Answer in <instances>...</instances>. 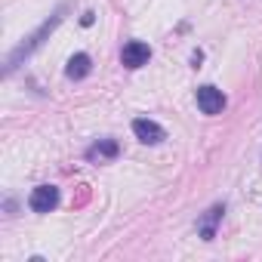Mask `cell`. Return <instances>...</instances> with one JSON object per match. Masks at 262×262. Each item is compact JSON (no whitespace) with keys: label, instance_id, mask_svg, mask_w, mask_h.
Wrapping results in <instances>:
<instances>
[{"label":"cell","instance_id":"cell-1","mask_svg":"<svg viewBox=\"0 0 262 262\" xmlns=\"http://www.w3.org/2000/svg\"><path fill=\"white\" fill-rule=\"evenodd\" d=\"M59 13H62V10H59ZM59 13H56V16H53V19H50L47 25H40V31H34V34L28 37V43H22V47H19V50H16V53H13L10 59H7V71H13V68L19 65V59H22V56L34 53V50L40 47V37H47V34H50V31H53V28H56V25L62 22V16H59Z\"/></svg>","mask_w":262,"mask_h":262},{"label":"cell","instance_id":"cell-2","mask_svg":"<svg viewBox=\"0 0 262 262\" xmlns=\"http://www.w3.org/2000/svg\"><path fill=\"white\" fill-rule=\"evenodd\" d=\"M148 59H151V47L148 43H142V40H129L123 50H120V62H123V68H142V65H148Z\"/></svg>","mask_w":262,"mask_h":262},{"label":"cell","instance_id":"cell-3","mask_svg":"<svg viewBox=\"0 0 262 262\" xmlns=\"http://www.w3.org/2000/svg\"><path fill=\"white\" fill-rule=\"evenodd\" d=\"M56 204H59V188L56 185H37L28 198V207L34 213H50V210H56Z\"/></svg>","mask_w":262,"mask_h":262},{"label":"cell","instance_id":"cell-4","mask_svg":"<svg viewBox=\"0 0 262 262\" xmlns=\"http://www.w3.org/2000/svg\"><path fill=\"white\" fill-rule=\"evenodd\" d=\"M133 133H136V139L145 142V145H158V142L167 139L164 126L155 123V120H148V117H136V120H133Z\"/></svg>","mask_w":262,"mask_h":262},{"label":"cell","instance_id":"cell-5","mask_svg":"<svg viewBox=\"0 0 262 262\" xmlns=\"http://www.w3.org/2000/svg\"><path fill=\"white\" fill-rule=\"evenodd\" d=\"M198 108L204 111V114H219L222 108H225V96H222V90H216V86H201L198 90Z\"/></svg>","mask_w":262,"mask_h":262},{"label":"cell","instance_id":"cell-6","mask_svg":"<svg viewBox=\"0 0 262 262\" xmlns=\"http://www.w3.org/2000/svg\"><path fill=\"white\" fill-rule=\"evenodd\" d=\"M90 68H93V59H90L86 53H74V56L68 59V68H65V74H68L71 80H83V77L90 74Z\"/></svg>","mask_w":262,"mask_h":262},{"label":"cell","instance_id":"cell-7","mask_svg":"<svg viewBox=\"0 0 262 262\" xmlns=\"http://www.w3.org/2000/svg\"><path fill=\"white\" fill-rule=\"evenodd\" d=\"M86 158H90V161H108V158H117V142H114V139H102V142H96V145L86 151Z\"/></svg>","mask_w":262,"mask_h":262},{"label":"cell","instance_id":"cell-8","mask_svg":"<svg viewBox=\"0 0 262 262\" xmlns=\"http://www.w3.org/2000/svg\"><path fill=\"white\" fill-rule=\"evenodd\" d=\"M219 216H222V207H213V210L207 213V219L201 222V234H204V241H213V225H216Z\"/></svg>","mask_w":262,"mask_h":262},{"label":"cell","instance_id":"cell-9","mask_svg":"<svg viewBox=\"0 0 262 262\" xmlns=\"http://www.w3.org/2000/svg\"><path fill=\"white\" fill-rule=\"evenodd\" d=\"M80 25H93V13H83L80 16Z\"/></svg>","mask_w":262,"mask_h":262}]
</instances>
